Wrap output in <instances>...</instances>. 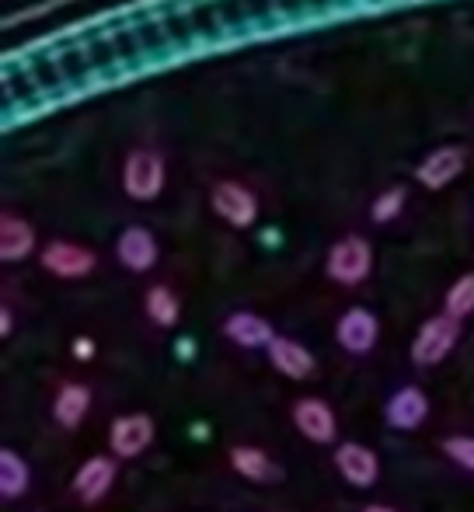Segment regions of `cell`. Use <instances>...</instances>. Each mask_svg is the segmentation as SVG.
<instances>
[{"label": "cell", "mask_w": 474, "mask_h": 512, "mask_svg": "<svg viewBox=\"0 0 474 512\" xmlns=\"http://www.w3.org/2000/svg\"><path fill=\"white\" fill-rule=\"evenodd\" d=\"M443 314L464 321L468 314H474V272H464L454 286L447 290V300H443Z\"/></svg>", "instance_id": "44dd1931"}, {"label": "cell", "mask_w": 474, "mask_h": 512, "mask_svg": "<svg viewBox=\"0 0 474 512\" xmlns=\"http://www.w3.org/2000/svg\"><path fill=\"white\" fill-rule=\"evenodd\" d=\"M154 443V418L143 415V411H133V415H119L109 429V446L112 453L122 460L140 457L147 446Z\"/></svg>", "instance_id": "52a82bcc"}, {"label": "cell", "mask_w": 474, "mask_h": 512, "mask_svg": "<svg viewBox=\"0 0 474 512\" xmlns=\"http://www.w3.org/2000/svg\"><path fill=\"white\" fill-rule=\"evenodd\" d=\"M224 335L231 338V342L244 345V349H269L272 345V324L265 321V317L251 314V310H237L224 321Z\"/></svg>", "instance_id": "9a60e30c"}, {"label": "cell", "mask_w": 474, "mask_h": 512, "mask_svg": "<svg viewBox=\"0 0 474 512\" xmlns=\"http://www.w3.org/2000/svg\"><path fill=\"white\" fill-rule=\"evenodd\" d=\"M405 199H408V192L401 189V185H391L387 192H380V196L373 199V206H370L373 223H391V220H398L401 209H405Z\"/></svg>", "instance_id": "7402d4cb"}, {"label": "cell", "mask_w": 474, "mask_h": 512, "mask_svg": "<svg viewBox=\"0 0 474 512\" xmlns=\"http://www.w3.org/2000/svg\"><path fill=\"white\" fill-rule=\"evenodd\" d=\"M35 251V230L28 220L14 213L0 216V258L4 262H21Z\"/></svg>", "instance_id": "2e32d148"}, {"label": "cell", "mask_w": 474, "mask_h": 512, "mask_svg": "<svg viewBox=\"0 0 474 512\" xmlns=\"http://www.w3.org/2000/svg\"><path fill=\"white\" fill-rule=\"evenodd\" d=\"M88 408H91L88 387L67 384V387H60V394H56V401H53V418L63 429H77V425L84 422V415H88Z\"/></svg>", "instance_id": "ac0fdd59"}, {"label": "cell", "mask_w": 474, "mask_h": 512, "mask_svg": "<svg viewBox=\"0 0 474 512\" xmlns=\"http://www.w3.org/2000/svg\"><path fill=\"white\" fill-rule=\"evenodd\" d=\"M164 178H168V168H164V157L150 147H136L129 150L126 164H122V192L136 203H154L164 192Z\"/></svg>", "instance_id": "6da1fadb"}, {"label": "cell", "mask_w": 474, "mask_h": 512, "mask_svg": "<svg viewBox=\"0 0 474 512\" xmlns=\"http://www.w3.org/2000/svg\"><path fill=\"white\" fill-rule=\"evenodd\" d=\"M335 335H339L342 349L356 352V356H363V352H370L373 345H377L380 321L366 307H353V310H346V314H342V321H339V328H335Z\"/></svg>", "instance_id": "8fae6325"}, {"label": "cell", "mask_w": 474, "mask_h": 512, "mask_svg": "<svg viewBox=\"0 0 474 512\" xmlns=\"http://www.w3.org/2000/svg\"><path fill=\"white\" fill-rule=\"evenodd\" d=\"M335 467H339L342 478H346L349 485H356V488H370L373 481L380 478L377 453H373L370 446H363V443H342L339 450H335Z\"/></svg>", "instance_id": "30bf717a"}, {"label": "cell", "mask_w": 474, "mask_h": 512, "mask_svg": "<svg viewBox=\"0 0 474 512\" xmlns=\"http://www.w3.org/2000/svg\"><path fill=\"white\" fill-rule=\"evenodd\" d=\"M457 338H461V321L450 314H436L429 317L426 324L419 328L412 342V363L415 366H436L454 352Z\"/></svg>", "instance_id": "3957f363"}, {"label": "cell", "mask_w": 474, "mask_h": 512, "mask_svg": "<svg viewBox=\"0 0 474 512\" xmlns=\"http://www.w3.org/2000/svg\"><path fill=\"white\" fill-rule=\"evenodd\" d=\"M464 168H468V150L457 147V143H447V147H436L433 154L422 157L419 168H415V178H419V185H426V189L440 192V189H447L450 182H457V178L464 175Z\"/></svg>", "instance_id": "5b68a950"}, {"label": "cell", "mask_w": 474, "mask_h": 512, "mask_svg": "<svg viewBox=\"0 0 474 512\" xmlns=\"http://www.w3.org/2000/svg\"><path fill=\"white\" fill-rule=\"evenodd\" d=\"M42 269L53 272V276L60 279H84L95 272L98 258L91 248H84V244H74V241H53L42 248Z\"/></svg>", "instance_id": "8992f818"}, {"label": "cell", "mask_w": 474, "mask_h": 512, "mask_svg": "<svg viewBox=\"0 0 474 512\" xmlns=\"http://www.w3.org/2000/svg\"><path fill=\"white\" fill-rule=\"evenodd\" d=\"M116 255L129 272H150L157 265V237L147 227L133 223V227H126L119 234Z\"/></svg>", "instance_id": "9c48e42d"}, {"label": "cell", "mask_w": 474, "mask_h": 512, "mask_svg": "<svg viewBox=\"0 0 474 512\" xmlns=\"http://www.w3.org/2000/svg\"><path fill=\"white\" fill-rule=\"evenodd\" d=\"M28 492V464L14 450H0V495L4 499H18Z\"/></svg>", "instance_id": "d6986e66"}, {"label": "cell", "mask_w": 474, "mask_h": 512, "mask_svg": "<svg viewBox=\"0 0 474 512\" xmlns=\"http://www.w3.org/2000/svg\"><path fill=\"white\" fill-rule=\"evenodd\" d=\"M192 436H196V439H206L210 432H206V425H203V422H196V425H192Z\"/></svg>", "instance_id": "4316f807"}, {"label": "cell", "mask_w": 474, "mask_h": 512, "mask_svg": "<svg viewBox=\"0 0 474 512\" xmlns=\"http://www.w3.org/2000/svg\"><path fill=\"white\" fill-rule=\"evenodd\" d=\"M363 512H394V509H387V506H366Z\"/></svg>", "instance_id": "83f0119b"}, {"label": "cell", "mask_w": 474, "mask_h": 512, "mask_svg": "<svg viewBox=\"0 0 474 512\" xmlns=\"http://www.w3.org/2000/svg\"><path fill=\"white\" fill-rule=\"evenodd\" d=\"M443 453L464 471H474V439L471 436H450L443 439Z\"/></svg>", "instance_id": "603a6c76"}, {"label": "cell", "mask_w": 474, "mask_h": 512, "mask_svg": "<svg viewBox=\"0 0 474 512\" xmlns=\"http://www.w3.org/2000/svg\"><path fill=\"white\" fill-rule=\"evenodd\" d=\"M429 415V398L419 391V387H401L384 408V418L391 429H401V432H412L426 422Z\"/></svg>", "instance_id": "7c38bea8"}, {"label": "cell", "mask_w": 474, "mask_h": 512, "mask_svg": "<svg viewBox=\"0 0 474 512\" xmlns=\"http://www.w3.org/2000/svg\"><path fill=\"white\" fill-rule=\"evenodd\" d=\"M373 269V248L366 237H342V241H335L332 248H328V262H325V272L328 279H335V283L342 286H359L366 276H370Z\"/></svg>", "instance_id": "7a4b0ae2"}, {"label": "cell", "mask_w": 474, "mask_h": 512, "mask_svg": "<svg viewBox=\"0 0 474 512\" xmlns=\"http://www.w3.org/2000/svg\"><path fill=\"white\" fill-rule=\"evenodd\" d=\"M231 464L241 478L255 481V485H269V481L279 478L276 464L269 460V453L258 450V446H234L231 450Z\"/></svg>", "instance_id": "e0dca14e"}, {"label": "cell", "mask_w": 474, "mask_h": 512, "mask_svg": "<svg viewBox=\"0 0 474 512\" xmlns=\"http://www.w3.org/2000/svg\"><path fill=\"white\" fill-rule=\"evenodd\" d=\"M210 206L220 220L231 223V227H237V230L255 227V220H258V196L248 189V185L231 182V178H224V182L213 185Z\"/></svg>", "instance_id": "277c9868"}, {"label": "cell", "mask_w": 474, "mask_h": 512, "mask_svg": "<svg viewBox=\"0 0 474 512\" xmlns=\"http://www.w3.org/2000/svg\"><path fill=\"white\" fill-rule=\"evenodd\" d=\"M175 352H178V359H192L196 356V342H192V338H178Z\"/></svg>", "instance_id": "d4e9b609"}, {"label": "cell", "mask_w": 474, "mask_h": 512, "mask_svg": "<svg viewBox=\"0 0 474 512\" xmlns=\"http://www.w3.org/2000/svg\"><path fill=\"white\" fill-rule=\"evenodd\" d=\"M11 324H14V321H11V310L4 307V310H0V335H4V338L11 335Z\"/></svg>", "instance_id": "484cf974"}, {"label": "cell", "mask_w": 474, "mask_h": 512, "mask_svg": "<svg viewBox=\"0 0 474 512\" xmlns=\"http://www.w3.org/2000/svg\"><path fill=\"white\" fill-rule=\"evenodd\" d=\"M269 363L276 366L283 377H290V380H307L314 373V356H311V352H307L300 342H293V338H283V335L272 338Z\"/></svg>", "instance_id": "5bb4252c"}, {"label": "cell", "mask_w": 474, "mask_h": 512, "mask_svg": "<svg viewBox=\"0 0 474 512\" xmlns=\"http://www.w3.org/2000/svg\"><path fill=\"white\" fill-rule=\"evenodd\" d=\"M293 422H297V429L304 432L311 443H332L335 429H339V425H335V411L318 398L297 401V408H293Z\"/></svg>", "instance_id": "4fadbf2b"}, {"label": "cell", "mask_w": 474, "mask_h": 512, "mask_svg": "<svg viewBox=\"0 0 474 512\" xmlns=\"http://www.w3.org/2000/svg\"><path fill=\"white\" fill-rule=\"evenodd\" d=\"M147 314L154 324L171 328V324L178 321V314H182V304H178V297L168 290V286H150L147 290Z\"/></svg>", "instance_id": "ffe728a7"}, {"label": "cell", "mask_w": 474, "mask_h": 512, "mask_svg": "<svg viewBox=\"0 0 474 512\" xmlns=\"http://www.w3.org/2000/svg\"><path fill=\"white\" fill-rule=\"evenodd\" d=\"M91 356H95V342H91L88 335L74 338V359H81V363H88Z\"/></svg>", "instance_id": "cb8c5ba5"}, {"label": "cell", "mask_w": 474, "mask_h": 512, "mask_svg": "<svg viewBox=\"0 0 474 512\" xmlns=\"http://www.w3.org/2000/svg\"><path fill=\"white\" fill-rule=\"evenodd\" d=\"M112 481H116V460L109 457H91L77 467L74 474V495L84 506H95L105 495L112 492Z\"/></svg>", "instance_id": "ba28073f"}]
</instances>
